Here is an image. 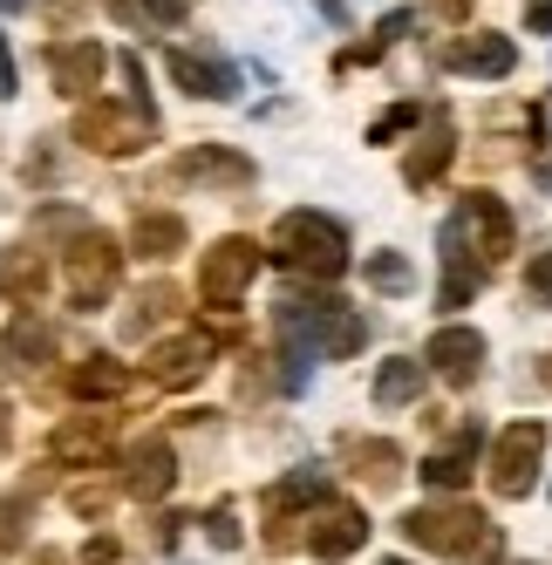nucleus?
<instances>
[{"instance_id": "nucleus-11", "label": "nucleus", "mask_w": 552, "mask_h": 565, "mask_svg": "<svg viewBox=\"0 0 552 565\" xmlns=\"http://www.w3.org/2000/svg\"><path fill=\"white\" fill-rule=\"evenodd\" d=\"M205 369H212V334H178L164 348H150V382H164V388L199 382Z\"/></svg>"}, {"instance_id": "nucleus-36", "label": "nucleus", "mask_w": 552, "mask_h": 565, "mask_svg": "<svg viewBox=\"0 0 552 565\" xmlns=\"http://www.w3.org/2000/svg\"><path fill=\"white\" fill-rule=\"evenodd\" d=\"M539 184H545V191H552V157H539Z\"/></svg>"}, {"instance_id": "nucleus-37", "label": "nucleus", "mask_w": 552, "mask_h": 565, "mask_svg": "<svg viewBox=\"0 0 552 565\" xmlns=\"http://www.w3.org/2000/svg\"><path fill=\"white\" fill-rule=\"evenodd\" d=\"M539 382H545V388H552V354H545V361H539Z\"/></svg>"}, {"instance_id": "nucleus-2", "label": "nucleus", "mask_w": 552, "mask_h": 565, "mask_svg": "<svg viewBox=\"0 0 552 565\" xmlns=\"http://www.w3.org/2000/svg\"><path fill=\"white\" fill-rule=\"evenodd\" d=\"M273 259L294 273H314V279H335L348 273V232L328 212H287L273 225Z\"/></svg>"}, {"instance_id": "nucleus-39", "label": "nucleus", "mask_w": 552, "mask_h": 565, "mask_svg": "<svg viewBox=\"0 0 552 565\" xmlns=\"http://www.w3.org/2000/svg\"><path fill=\"white\" fill-rule=\"evenodd\" d=\"M8 8H21V0H0V14H8Z\"/></svg>"}, {"instance_id": "nucleus-6", "label": "nucleus", "mask_w": 552, "mask_h": 565, "mask_svg": "<svg viewBox=\"0 0 552 565\" xmlns=\"http://www.w3.org/2000/svg\"><path fill=\"white\" fill-rule=\"evenodd\" d=\"M253 273H259V246H253V238H219L212 253H199V300L232 307L253 287Z\"/></svg>"}, {"instance_id": "nucleus-26", "label": "nucleus", "mask_w": 552, "mask_h": 565, "mask_svg": "<svg viewBox=\"0 0 552 565\" xmlns=\"http://www.w3.org/2000/svg\"><path fill=\"white\" fill-rule=\"evenodd\" d=\"M369 279H375V287H389V294H403V287H410V266H403L396 253H375V259H369Z\"/></svg>"}, {"instance_id": "nucleus-30", "label": "nucleus", "mask_w": 552, "mask_h": 565, "mask_svg": "<svg viewBox=\"0 0 552 565\" xmlns=\"http://www.w3.org/2000/svg\"><path fill=\"white\" fill-rule=\"evenodd\" d=\"M212 545H240V524H232V511H212Z\"/></svg>"}, {"instance_id": "nucleus-1", "label": "nucleus", "mask_w": 552, "mask_h": 565, "mask_svg": "<svg viewBox=\"0 0 552 565\" xmlns=\"http://www.w3.org/2000/svg\"><path fill=\"white\" fill-rule=\"evenodd\" d=\"M403 532L423 552H450V558H470V565H498V552H505L498 524L478 504H423V511L403 518Z\"/></svg>"}, {"instance_id": "nucleus-18", "label": "nucleus", "mask_w": 552, "mask_h": 565, "mask_svg": "<svg viewBox=\"0 0 552 565\" xmlns=\"http://www.w3.org/2000/svg\"><path fill=\"white\" fill-rule=\"evenodd\" d=\"M511 62H519V49L505 34H470V42L450 49V68H464V75H511Z\"/></svg>"}, {"instance_id": "nucleus-40", "label": "nucleus", "mask_w": 552, "mask_h": 565, "mask_svg": "<svg viewBox=\"0 0 552 565\" xmlns=\"http://www.w3.org/2000/svg\"><path fill=\"white\" fill-rule=\"evenodd\" d=\"M382 565H410V558H382Z\"/></svg>"}, {"instance_id": "nucleus-24", "label": "nucleus", "mask_w": 552, "mask_h": 565, "mask_svg": "<svg viewBox=\"0 0 552 565\" xmlns=\"http://www.w3.org/2000/svg\"><path fill=\"white\" fill-rule=\"evenodd\" d=\"M8 348H14V354H28V361H49V354H55V328H49V320H34V313H28V320H14Z\"/></svg>"}, {"instance_id": "nucleus-19", "label": "nucleus", "mask_w": 552, "mask_h": 565, "mask_svg": "<svg viewBox=\"0 0 552 565\" xmlns=\"http://www.w3.org/2000/svg\"><path fill=\"white\" fill-rule=\"evenodd\" d=\"M130 246H137L144 259H171V253H184V218H178V212H137Z\"/></svg>"}, {"instance_id": "nucleus-31", "label": "nucleus", "mask_w": 552, "mask_h": 565, "mask_svg": "<svg viewBox=\"0 0 552 565\" xmlns=\"http://www.w3.org/2000/svg\"><path fill=\"white\" fill-rule=\"evenodd\" d=\"M68 504H75V511H83V518H103V504H109V498H103V491H75Z\"/></svg>"}, {"instance_id": "nucleus-17", "label": "nucleus", "mask_w": 552, "mask_h": 565, "mask_svg": "<svg viewBox=\"0 0 552 565\" xmlns=\"http://www.w3.org/2000/svg\"><path fill=\"white\" fill-rule=\"evenodd\" d=\"M450 150H457L450 116H429V137H423V150H410L403 178H410V184H437V178H444V164H450Z\"/></svg>"}, {"instance_id": "nucleus-20", "label": "nucleus", "mask_w": 552, "mask_h": 565, "mask_svg": "<svg viewBox=\"0 0 552 565\" xmlns=\"http://www.w3.org/2000/svg\"><path fill=\"white\" fill-rule=\"evenodd\" d=\"M416 388H423V361L416 354H396V361H382V369H375V402H382V409L416 402Z\"/></svg>"}, {"instance_id": "nucleus-8", "label": "nucleus", "mask_w": 552, "mask_h": 565, "mask_svg": "<svg viewBox=\"0 0 552 565\" xmlns=\"http://www.w3.org/2000/svg\"><path fill=\"white\" fill-rule=\"evenodd\" d=\"M362 539H369L362 504H341V498H321V511H314L307 532H300V545L314 558H348V552H362Z\"/></svg>"}, {"instance_id": "nucleus-21", "label": "nucleus", "mask_w": 552, "mask_h": 565, "mask_svg": "<svg viewBox=\"0 0 552 565\" xmlns=\"http://www.w3.org/2000/svg\"><path fill=\"white\" fill-rule=\"evenodd\" d=\"M348 463H354V470L369 463V483H375V491H389V483L403 477V450H396V443H375V436H348Z\"/></svg>"}, {"instance_id": "nucleus-9", "label": "nucleus", "mask_w": 552, "mask_h": 565, "mask_svg": "<svg viewBox=\"0 0 552 565\" xmlns=\"http://www.w3.org/2000/svg\"><path fill=\"white\" fill-rule=\"evenodd\" d=\"M178 483V457H171V443L164 436H150V443H137V450L124 457V491L130 498H144V504H157Z\"/></svg>"}, {"instance_id": "nucleus-22", "label": "nucleus", "mask_w": 552, "mask_h": 565, "mask_svg": "<svg viewBox=\"0 0 552 565\" xmlns=\"http://www.w3.org/2000/svg\"><path fill=\"white\" fill-rule=\"evenodd\" d=\"M68 388L75 395H124L130 388V369H124V361H109V354H89L83 369L68 375Z\"/></svg>"}, {"instance_id": "nucleus-32", "label": "nucleus", "mask_w": 552, "mask_h": 565, "mask_svg": "<svg viewBox=\"0 0 552 565\" xmlns=\"http://www.w3.org/2000/svg\"><path fill=\"white\" fill-rule=\"evenodd\" d=\"M116 558V539H96V545H83V565H109Z\"/></svg>"}, {"instance_id": "nucleus-28", "label": "nucleus", "mask_w": 552, "mask_h": 565, "mask_svg": "<svg viewBox=\"0 0 552 565\" xmlns=\"http://www.w3.org/2000/svg\"><path fill=\"white\" fill-rule=\"evenodd\" d=\"M526 287H532L539 300H552V253H539V259L526 266Z\"/></svg>"}, {"instance_id": "nucleus-7", "label": "nucleus", "mask_w": 552, "mask_h": 565, "mask_svg": "<svg viewBox=\"0 0 552 565\" xmlns=\"http://www.w3.org/2000/svg\"><path fill=\"white\" fill-rule=\"evenodd\" d=\"M450 225H457L464 246L478 253V266H491V259L511 253V212L498 205L491 191H470V198H464V212H450Z\"/></svg>"}, {"instance_id": "nucleus-12", "label": "nucleus", "mask_w": 552, "mask_h": 565, "mask_svg": "<svg viewBox=\"0 0 552 565\" xmlns=\"http://www.w3.org/2000/svg\"><path fill=\"white\" fill-rule=\"evenodd\" d=\"M103 62H109V55H103L96 42H55V49H49V75H55L62 96H89V89L103 83Z\"/></svg>"}, {"instance_id": "nucleus-38", "label": "nucleus", "mask_w": 552, "mask_h": 565, "mask_svg": "<svg viewBox=\"0 0 552 565\" xmlns=\"http://www.w3.org/2000/svg\"><path fill=\"white\" fill-rule=\"evenodd\" d=\"M34 565H62V552H42V558H34Z\"/></svg>"}, {"instance_id": "nucleus-14", "label": "nucleus", "mask_w": 552, "mask_h": 565, "mask_svg": "<svg viewBox=\"0 0 552 565\" xmlns=\"http://www.w3.org/2000/svg\"><path fill=\"white\" fill-rule=\"evenodd\" d=\"M478 450H485L478 423L457 429L444 450H429V457H423V483H437V491H457V483H470V463H478Z\"/></svg>"}, {"instance_id": "nucleus-27", "label": "nucleus", "mask_w": 552, "mask_h": 565, "mask_svg": "<svg viewBox=\"0 0 552 565\" xmlns=\"http://www.w3.org/2000/svg\"><path fill=\"white\" fill-rule=\"evenodd\" d=\"M410 124H416V109H410V103H403V109H389L382 124L369 130V143H389V137H396V130H410Z\"/></svg>"}, {"instance_id": "nucleus-3", "label": "nucleus", "mask_w": 552, "mask_h": 565, "mask_svg": "<svg viewBox=\"0 0 552 565\" xmlns=\"http://www.w3.org/2000/svg\"><path fill=\"white\" fill-rule=\"evenodd\" d=\"M116 273H124V253H116V238L109 232H83L68 246V300L75 307H103L116 294Z\"/></svg>"}, {"instance_id": "nucleus-16", "label": "nucleus", "mask_w": 552, "mask_h": 565, "mask_svg": "<svg viewBox=\"0 0 552 565\" xmlns=\"http://www.w3.org/2000/svg\"><path fill=\"white\" fill-rule=\"evenodd\" d=\"M164 68L178 75V89H191V96H205V103H225V96H240V75H232L225 62H199V55H184V49H171V55H164Z\"/></svg>"}, {"instance_id": "nucleus-23", "label": "nucleus", "mask_w": 552, "mask_h": 565, "mask_svg": "<svg viewBox=\"0 0 552 565\" xmlns=\"http://www.w3.org/2000/svg\"><path fill=\"white\" fill-rule=\"evenodd\" d=\"M103 443H109V423H62L55 429V457L83 463V457H103Z\"/></svg>"}, {"instance_id": "nucleus-25", "label": "nucleus", "mask_w": 552, "mask_h": 565, "mask_svg": "<svg viewBox=\"0 0 552 565\" xmlns=\"http://www.w3.org/2000/svg\"><path fill=\"white\" fill-rule=\"evenodd\" d=\"M28 539V498H0V552H14Z\"/></svg>"}, {"instance_id": "nucleus-29", "label": "nucleus", "mask_w": 552, "mask_h": 565, "mask_svg": "<svg viewBox=\"0 0 552 565\" xmlns=\"http://www.w3.org/2000/svg\"><path fill=\"white\" fill-rule=\"evenodd\" d=\"M14 96H21V68H14L8 42H0V103H14Z\"/></svg>"}, {"instance_id": "nucleus-34", "label": "nucleus", "mask_w": 552, "mask_h": 565, "mask_svg": "<svg viewBox=\"0 0 552 565\" xmlns=\"http://www.w3.org/2000/svg\"><path fill=\"white\" fill-rule=\"evenodd\" d=\"M8 436H14V409H0V450H8Z\"/></svg>"}, {"instance_id": "nucleus-4", "label": "nucleus", "mask_w": 552, "mask_h": 565, "mask_svg": "<svg viewBox=\"0 0 552 565\" xmlns=\"http://www.w3.org/2000/svg\"><path fill=\"white\" fill-rule=\"evenodd\" d=\"M150 130H157L150 109H116V103H89L75 116V143H89L96 157H130V150H144Z\"/></svg>"}, {"instance_id": "nucleus-5", "label": "nucleus", "mask_w": 552, "mask_h": 565, "mask_svg": "<svg viewBox=\"0 0 552 565\" xmlns=\"http://www.w3.org/2000/svg\"><path fill=\"white\" fill-rule=\"evenodd\" d=\"M539 457H545V423H511L491 450V491L498 498H526L539 483Z\"/></svg>"}, {"instance_id": "nucleus-15", "label": "nucleus", "mask_w": 552, "mask_h": 565, "mask_svg": "<svg viewBox=\"0 0 552 565\" xmlns=\"http://www.w3.org/2000/svg\"><path fill=\"white\" fill-rule=\"evenodd\" d=\"M0 294H8L14 307H34L49 294V259L34 246H8V253H0Z\"/></svg>"}, {"instance_id": "nucleus-13", "label": "nucleus", "mask_w": 552, "mask_h": 565, "mask_svg": "<svg viewBox=\"0 0 552 565\" xmlns=\"http://www.w3.org/2000/svg\"><path fill=\"white\" fill-rule=\"evenodd\" d=\"M178 171H184L191 184H219V191H246V184H253V164H246V157H232V150H219V143L184 150Z\"/></svg>"}, {"instance_id": "nucleus-10", "label": "nucleus", "mask_w": 552, "mask_h": 565, "mask_svg": "<svg viewBox=\"0 0 552 565\" xmlns=\"http://www.w3.org/2000/svg\"><path fill=\"white\" fill-rule=\"evenodd\" d=\"M423 361H429L444 382H470V375L485 369V334H478V328H437V334L423 341Z\"/></svg>"}, {"instance_id": "nucleus-33", "label": "nucleus", "mask_w": 552, "mask_h": 565, "mask_svg": "<svg viewBox=\"0 0 552 565\" xmlns=\"http://www.w3.org/2000/svg\"><path fill=\"white\" fill-rule=\"evenodd\" d=\"M532 28H539V34L552 28V0H532Z\"/></svg>"}, {"instance_id": "nucleus-35", "label": "nucleus", "mask_w": 552, "mask_h": 565, "mask_svg": "<svg viewBox=\"0 0 552 565\" xmlns=\"http://www.w3.org/2000/svg\"><path fill=\"white\" fill-rule=\"evenodd\" d=\"M429 8H444V14H464V8H470V0H429Z\"/></svg>"}]
</instances>
